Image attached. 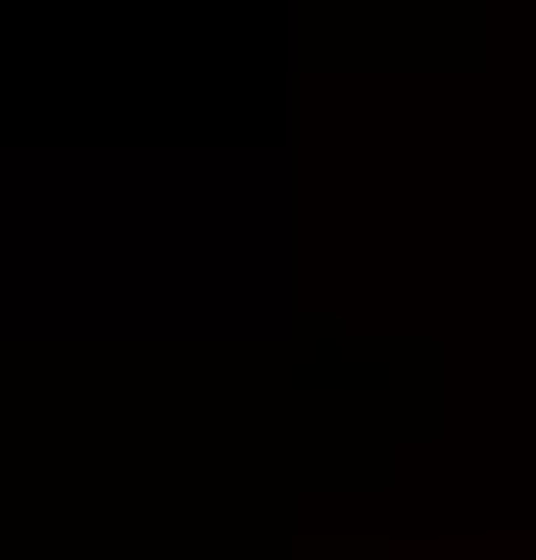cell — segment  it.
Returning <instances> with one entry per match:
<instances>
[]
</instances>
